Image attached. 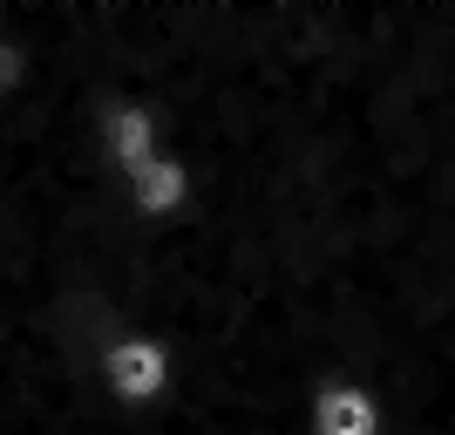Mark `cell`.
<instances>
[{
	"label": "cell",
	"instance_id": "6da1fadb",
	"mask_svg": "<svg viewBox=\"0 0 455 435\" xmlns=\"http://www.w3.org/2000/svg\"><path fill=\"white\" fill-rule=\"evenodd\" d=\"M380 422H387V408L367 381L320 375L306 395V435H380Z\"/></svg>",
	"mask_w": 455,
	"mask_h": 435
}]
</instances>
